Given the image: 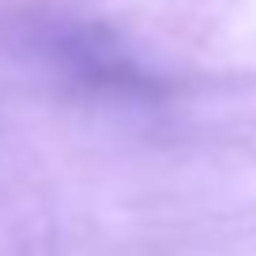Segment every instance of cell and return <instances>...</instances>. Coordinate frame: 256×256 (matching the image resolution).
Returning <instances> with one entry per match:
<instances>
[]
</instances>
